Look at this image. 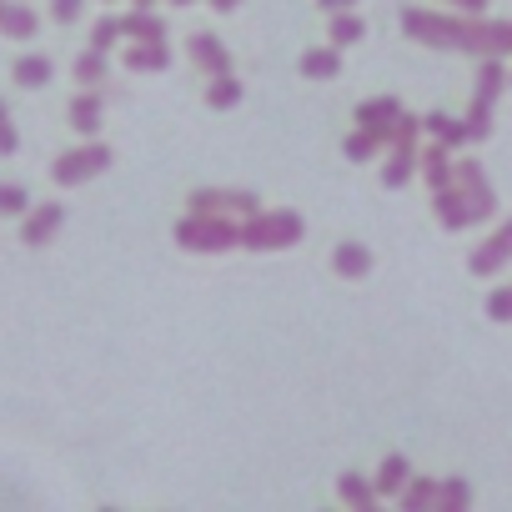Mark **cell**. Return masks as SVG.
<instances>
[{"instance_id":"5bb4252c","label":"cell","mask_w":512,"mask_h":512,"mask_svg":"<svg viewBox=\"0 0 512 512\" xmlns=\"http://www.w3.org/2000/svg\"><path fill=\"white\" fill-rule=\"evenodd\" d=\"M121 66L136 71V76H156V71L171 66V46L166 41H131V51L121 56Z\"/></svg>"},{"instance_id":"cb8c5ba5","label":"cell","mask_w":512,"mask_h":512,"mask_svg":"<svg viewBox=\"0 0 512 512\" xmlns=\"http://www.w3.org/2000/svg\"><path fill=\"white\" fill-rule=\"evenodd\" d=\"M422 131H427L432 141H442L447 151L467 146V126H462L457 116H442V111H432V116H422Z\"/></svg>"},{"instance_id":"7a4b0ae2","label":"cell","mask_w":512,"mask_h":512,"mask_svg":"<svg viewBox=\"0 0 512 512\" xmlns=\"http://www.w3.org/2000/svg\"><path fill=\"white\" fill-rule=\"evenodd\" d=\"M171 236H176L181 251H206V256H216V251H236V246H241V221H236V216H211V211H186Z\"/></svg>"},{"instance_id":"3957f363","label":"cell","mask_w":512,"mask_h":512,"mask_svg":"<svg viewBox=\"0 0 512 512\" xmlns=\"http://www.w3.org/2000/svg\"><path fill=\"white\" fill-rule=\"evenodd\" d=\"M307 236L302 211H251L241 216V246L246 251H287Z\"/></svg>"},{"instance_id":"44dd1931","label":"cell","mask_w":512,"mask_h":512,"mask_svg":"<svg viewBox=\"0 0 512 512\" xmlns=\"http://www.w3.org/2000/svg\"><path fill=\"white\" fill-rule=\"evenodd\" d=\"M11 76H16V86H21V91H41V86H51L56 66H51V56L31 51V56H21V61L11 66Z\"/></svg>"},{"instance_id":"277c9868","label":"cell","mask_w":512,"mask_h":512,"mask_svg":"<svg viewBox=\"0 0 512 512\" xmlns=\"http://www.w3.org/2000/svg\"><path fill=\"white\" fill-rule=\"evenodd\" d=\"M502 86H507L502 56H482V66H477V86H472V106H467V116H462L467 141H487V136H492V106H497Z\"/></svg>"},{"instance_id":"60d3db41","label":"cell","mask_w":512,"mask_h":512,"mask_svg":"<svg viewBox=\"0 0 512 512\" xmlns=\"http://www.w3.org/2000/svg\"><path fill=\"white\" fill-rule=\"evenodd\" d=\"M171 6H196V0H171Z\"/></svg>"},{"instance_id":"d4e9b609","label":"cell","mask_w":512,"mask_h":512,"mask_svg":"<svg viewBox=\"0 0 512 512\" xmlns=\"http://www.w3.org/2000/svg\"><path fill=\"white\" fill-rule=\"evenodd\" d=\"M362 36H367V21H362L357 11H337L332 26H327V46H337V51H342V46H357Z\"/></svg>"},{"instance_id":"5b68a950","label":"cell","mask_w":512,"mask_h":512,"mask_svg":"<svg viewBox=\"0 0 512 512\" xmlns=\"http://www.w3.org/2000/svg\"><path fill=\"white\" fill-rule=\"evenodd\" d=\"M417 136H422V121L402 111L397 126L387 131V146H392V156H387V166H382V186H387V191H402V186L417 176Z\"/></svg>"},{"instance_id":"ba28073f","label":"cell","mask_w":512,"mask_h":512,"mask_svg":"<svg viewBox=\"0 0 512 512\" xmlns=\"http://www.w3.org/2000/svg\"><path fill=\"white\" fill-rule=\"evenodd\" d=\"M432 211H437V221H442V231H467V226H477L482 221V211L472 206V196L452 181V186H442V191H432Z\"/></svg>"},{"instance_id":"7c38bea8","label":"cell","mask_w":512,"mask_h":512,"mask_svg":"<svg viewBox=\"0 0 512 512\" xmlns=\"http://www.w3.org/2000/svg\"><path fill=\"white\" fill-rule=\"evenodd\" d=\"M472 56H512V21L472 16Z\"/></svg>"},{"instance_id":"484cf974","label":"cell","mask_w":512,"mask_h":512,"mask_svg":"<svg viewBox=\"0 0 512 512\" xmlns=\"http://www.w3.org/2000/svg\"><path fill=\"white\" fill-rule=\"evenodd\" d=\"M337 71H342V51H337V46H327V51H322V46H317V51H302V76H307V81H332Z\"/></svg>"},{"instance_id":"7bdbcfd3","label":"cell","mask_w":512,"mask_h":512,"mask_svg":"<svg viewBox=\"0 0 512 512\" xmlns=\"http://www.w3.org/2000/svg\"><path fill=\"white\" fill-rule=\"evenodd\" d=\"M507 86H512V76H507Z\"/></svg>"},{"instance_id":"ab89813d","label":"cell","mask_w":512,"mask_h":512,"mask_svg":"<svg viewBox=\"0 0 512 512\" xmlns=\"http://www.w3.org/2000/svg\"><path fill=\"white\" fill-rule=\"evenodd\" d=\"M136 6H141V11H156V0H136Z\"/></svg>"},{"instance_id":"1f68e13d","label":"cell","mask_w":512,"mask_h":512,"mask_svg":"<svg viewBox=\"0 0 512 512\" xmlns=\"http://www.w3.org/2000/svg\"><path fill=\"white\" fill-rule=\"evenodd\" d=\"M116 41H121V16H101L96 26H91V51H116Z\"/></svg>"},{"instance_id":"8d00e7d4","label":"cell","mask_w":512,"mask_h":512,"mask_svg":"<svg viewBox=\"0 0 512 512\" xmlns=\"http://www.w3.org/2000/svg\"><path fill=\"white\" fill-rule=\"evenodd\" d=\"M442 6H452V11H462V16H482L487 0H442Z\"/></svg>"},{"instance_id":"603a6c76","label":"cell","mask_w":512,"mask_h":512,"mask_svg":"<svg viewBox=\"0 0 512 512\" xmlns=\"http://www.w3.org/2000/svg\"><path fill=\"white\" fill-rule=\"evenodd\" d=\"M121 41H166V21L136 6L131 16H121Z\"/></svg>"},{"instance_id":"ac0fdd59","label":"cell","mask_w":512,"mask_h":512,"mask_svg":"<svg viewBox=\"0 0 512 512\" xmlns=\"http://www.w3.org/2000/svg\"><path fill=\"white\" fill-rule=\"evenodd\" d=\"M41 26V16L26 6V0H6V11H0V36L6 41H31Z\"/></svg>"},{"instance_id":"52a82bcc","label":"cell","mask_w":512,"mask_h":512,"mask_svg":"<svg viewBox=\"0 0 512 512\" xmlns=\"http://www.w3.org/2000/svg\"><path fill=\"white\" fill-rule=\"evenodd\" d=\"M186 211H211V216H251V211H262V201H256V191L246 186H196L186 196Z\"/></svg>"},{"instance_id":"6da1fadb","label":"cell","mask_w":512,"mask_h":512,"mask_svg":"<svg viewBox=\"0 0 512 512\" xmlns=\"http://www.w3.org/2000/svg\"><path fill=\"white\" fill-rule=\"evenodd\" d=\"M402 36L417 41V46H432V51H467L472 56V16L402 6Z\"/></svg>"},{"instance_id":"8992f818","label":"cell","mask_w":512,"mask_h":512,"mask_svg":"<svg viewBox=\"0 0 512 512\" xmlns=\"http://www.w3.org/2000/svg\"><path fill=\"white\" fill-rule=\"evenodd\" d=\"M111 161H116V151H111L106 141H86V146L66 151V156L51 166V176H56V186H81V181L111 171Z\"/></svg>"},{"instance_id":"2e32d148","label":"cell","mask_w":512,"mask_h":512,"mask_svg":"<svg viewBox=\"0 0 512 512\" xmlns=\"http://www.w3.org/2000/svg\"><path fill=\"white\" fill-rule=\"evenodd\" d=\"M101 111H106V96L101 91H76L71 96V106H66V116H71V126L81 131V136H91V131H101Z\"/></svg>"},{"instance_id":"e575fe53","label":"cell","mask_w":512,"mask_h":512,"mask_svg":"<svg viewBox=\"0 0 512 512\" xmlns=\"http://www.w3.org/2000/svg\"><path fill=\"white\" fill-rule=\"evenodd\" d=\"M16 151H21V136H16V126H11L6 101H0V156H16Z\"/></svg>"},{"instance_id":"f35d334b","label":"cell","mask_w":512,"mask_h":512,"mask_svg":"<svg viewBox=\"0 0 512 512\" xmlns=\"http://www.w3.org/2000/svg\"><path fill=\"white\" fill-rule=\"evenodd\" d=\"M236 6H241V0H211V11H221V16H226V11H236Z\"/></svg>"},{"instance_id":"836d02e7","label":"cell","mask_w":512,"mask_h":512,"mask_svg":"<svg viewBox=\"0 0 512 512\" xmlns=\"http://www.w3.org/2000/svg\"><path fill=\"white\" fill-rule=\"evenodd\" d=\"M487 317H492V322H512V287L487 292Z\"/></svg>"},{"instance_id":"30bf717a","label":"cell","mask_w":512,"mask_h":512,"mask_svg":"<svg viewBox=\"0 0 512 512\" xmlns=\"http://www.w3.org/2000/svg\"><path fill=\"white\" fill-rule=\"evenodd\" d=\"M61 226H66V206H61V201H41V206L26 211V221H21V241H26V246H46V241H56Z\"/></svg>"},{"instance_id":"83f0119b","label":"cell","mask_w":512,"mask_h":512,"mask_svg":"<svg viewBox=\"0 0 512 512\" xmlns=\"http://www.w3.org/2000/svg\"><path fill=\"white\" fill-rule=\"evenodd\" d=\"M397 502H402V512H427V507H437V482L432 477H407Z\"/></svg>"},{"instance_id":"4316f807","label":"cell","mask_w":512,"mask_h":512,"mask_svg":"<svg viewBox=\"0 0 512 512\" xmlns=\"http://www.w3.org/2000/svg\"><path fill=\"white\" fill-rule=\"evenodd\" d=\"M71 71H76V86L96 91V86H106V76H111V61H106V51H81Z\"/></svg>"},{"instance_id":"4dcf8cb0","label":"cell","mask_w":512,"mask_h":512,"mask_svg":"<svg viewBox=\"0 0 512 512\" xmlns=\"http://www.w3.org/2000/svg\"><path fill=\"white\" fill-rule=\"evenodd\" d=\"M382 146H387V141H382L377 131H362V126H357V131L342 141V156H347V161H372Z\"/></svg>"},{"instance_id":"9a60e30c","label":"cell","mask_w":512,"mask_h":512,"mask_svg":"<svg viewBox=\"0 0 512 512\" xmlns=\"http://www.w3.org/2000/svg\"><path fill=\"white\" fill-rule=\"evenodd\" d=\"M397 116H402V101H397V96H377V101H362V106H357V126H362V131H377L382 141H387V131L397 126Z\"/></svg>"},{"instance_id":"d6a6232c","label":"cell","mask_w":512,"mask_h":512,"mask_svg":"<svg viewBox=\"0 0 512 512\" xmlns=\"http://www.w3.org/2000/svg\"><path fill=\"white\" fill-rule=\"evenodd\" d=\"M26 211H31L26 186H0V216H26Z\"/></svg>"},{"instance_id":"74e56055","label":"cell","mask_w":512,"mask_h":512,"mask_svg":"<svg viewBox=\"0 0 512 512\" xmlns=\"http://www.w3.org/2000/svg\"><path fill=\"white\" fill-rule=\"evenodd\" d=\"M317 11L337 16V11H357V0H317Z\"/></svg>"},{"instance_id":"8fae6325","label":"cell","mask_w":512,"mask_h":512,"mask_svg":"<svg viewBox=\"0 0 512 512\" xmlns=\"http://www.w3.org/2000/svg\"><path fill=\"white\" fill-rule=\"evenodd\" d=\"M186 56H191V66L211 81V76H226L231 71V51L211 36V31H196L191 41H186Z\"/></svg>"},{"instance_id":"d590c367","label":"cell","mask_w":512,"mask_h":512,"mask_svg":"<svg viewBox=\"0 0 512 512\" xmlns=\"http://www.w3.org/2000/svg\"><path fill=\"white\" fill-rule=\"evenodd\" d=\"M51 16H56L61 26H76V21H81V0H51Z\"/></svg>"},{"instance_id":"d6986e66","label":"cell","mask_w":512,"mask_h":512,"mask_svg":"<svg viewBox=\"0 0 512 512\" xmlns=\"http://www.w3.org/2000/svg\"><path fill=\"white\" fill-rule=\"evenodd\" d=\"M332 272L347 277V282H362V277L372 272V251H367L362 241H342V246L332 251Z\"/></svg>"},{"instance_id":"f1b7e54d","label":"cell","mask_w":512,"mask_h":512,"mask_svg":"<svg viewBox=\"0 0 512 512\" xmlns=\"http://www.w3.org/2000/svg\"><path fill=\"white\" fill-rule=\"evenodd\" d=\"M472 507V487H467V477H447V482H437V512H467Z\"/></svg>"},{"instance_id":"9c48e42d","label":"cell","mask_w":512,"mask_h":512,"mask_svg":"<svg viewBox=\"0 0 512 512\" xmlns=\"http://www.w3.org/2000/svg\"><path fill=\"white\" fill-rule=\"evenodd\" d=\"M507 262H512V216H507V221H502V226H497V231L467 256V272H472V277H497Z\"/></svg>"},{"instance_id":"e0dca14e","label":"cell","mask_w":512,"mask_h":512,"mask_svg":"<svg viewBox=\"0 0 512 512\" xmlns=\"http://www.w3.org/2000/svg\"><path fill=\"white\" fill-rule=\"evenodd\" d=\"M417 171H422V181H427L432 191L452 186V151H447L442 141H432L427 151H417Z\"/></svg>"},{"instance_id":"7402d4cb","label":"cell","mask_w":512,"mask_h":512,"mask_svg":"<svg viewBox=\"0 0 512 512\" xmlns=\"http://www.w3.org/2000/svg\"><path fill=\"white\" fill-rule=\"evenodd\" d=\"M407 477H412V462L402 452H387L382 467H377V477H372V487H377V497H397L407 487Z\"/></svg>"},{"instance_id":"f546056e","label":"cell","mask_w":512,"mask_h":512,"mask_svg":"<svg viewBox=\"0 0 512 512\" xmlns=\"http://www.w3.org/2000/svg\"><path fill=\"white\" fill-rule=\"evenodd\" d=\"M241 101V81L226 71V76H211V86H206V106L211 111H231Z\"/></svg>"},{"instance_id":"4fadbf2b","label":"cell","mask_w":512,"mask_h":512,"mask_svg":"<svg viewBox=\"0 0 512 512\" xmlns=\"http://www.w3.org/2000/svg\"><path fill=\"white\" fill-rule=\"evenodd\" d=\"M452 181L472 196V206L482 211V221L497 211V196H492V186H487V176H482V166H477V161H452Z\"/></svg>"},{"instance_id":"ffe728a7","label":"cell","mask_w":512,"mask_h":512,"mask_svg":"<svg viewBox=\"0 0 512 512\" xmlns=\"http://www.w3.org/2000/svg\"><path fill=\"white\" fill-rule=\"evenodd\" d=\"M337 497H342V507H352V512H372L382 497H377V487L362 477V472H342L337 477Z\"/></svg>"},{"instance_id":"b9f144b4","label":"cell","mask_w":512,"mask_h":512,"mask_svg":"<svg viewBox=\"0 0 512 512\" xmlns=\"http://www.w3.org/2000/svg\"><path fill=\"white\" fill-rule=\"evenodd\" d=\"M0 11H6V0H0Z\"/></svg>"}]
</instances>
